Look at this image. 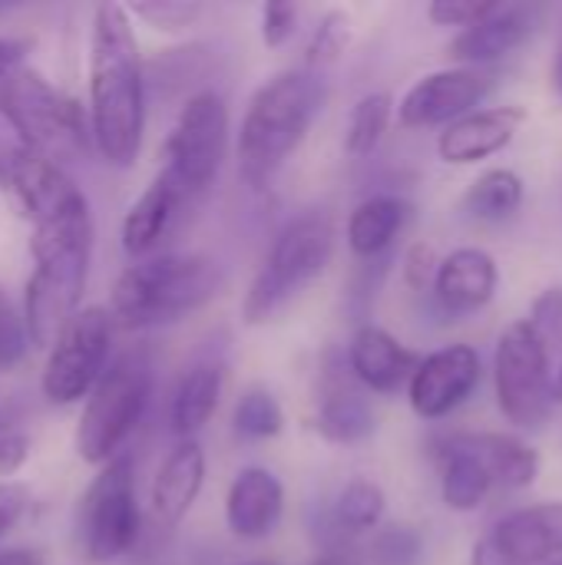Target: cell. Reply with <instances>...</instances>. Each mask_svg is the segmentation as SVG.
I'll list each match as a JSON object with an SVG mask.
<instances>
[{"label":"cell","mask_w":562,"mask_h":565,"mask_svg":"<svg viewBox=\"0 0 562 565\" xmlns=\"http://www.w3.org/2000/svg\"><path fill=\"white\" fill-rule=\"evenodd\" d=\"M86 126L89 149L106 166H136L146 136V70L126 3L93 7Z\"/></svg>","instance_id":"1"},{"label":"cell","mask_w":562,"mask_h":565,"mask_svg":"<svg viewBox=\"0 0 562 565\" xmlns=\"http://www.w3.org/2000/svg\"><path fill=\"white\" fill-rule=\"evenodd\" d=\"M93 242L96 225L83 189L53 215L33 225V271L23 291V331L33 348L46 351L63 324L79 311L93 262Z\"/></svg>","instance_id":"2"},{"label":"cell","mask_w":562,"mask_h":565,"mask_svg":"<svg viewBox=\"0 0 562 565\" xmlns=\"http://www.w3.org/2000/svg\"><path fill=\"white\" fill-rule=\"evenodd\" d=\"M325 106V83L311 70H282L265 79L242 116L235 152L238 175L248 189H265L282 166L301 149Z\"/></svg>","instance_id":"3"},{"label":"cell","mask_w":562,"mask_h":565,"mask_svg":"<svg viewBox=\"0 0 562 565\" xmlns=\"http://www.w3.org/2000/svg\"><path fill=\"white\" fill-rule=\"evenodd\" d=\"M222 285V271L209 255L166 252L142 262H129L113 291L109 315L123 328H159L205 308Z\"/></svg>","instance_id":"4"},{"label":"cell","mask_w":562,"mask_h":565,"mask_svg":"<svg viewBox=\"0 0 562 565\" xmlns=\"http://www.w3.org/2000/svg\"><path fill=\"white\" fill-rule=\"evenodd\" d=\"M335 258V222L321 209H308L295 218H288L262 268L255 271L245 301H242V321L245 324H265L288 298H295L305 285L325 275V268Z\"/></svg>","instance_id":"5"},{"label":"cell","mask_w":562,"mask_h":565,"mask_svg":"<svg viewBox=\"0 0 562 565\" xmlns=\"http://www.w3.org/2000/svg\"><path fill=\"white\" fill-rule=\"evenodd\" d=\"M0 119L26 149L56 166L89 149L83 106L26 63L0 83Z\"/></svg>","instance_id":"6"},{"label":"cell","mask_w":562,"mask_h":565,"mask_svg":"<svg viewBox=\"0 0 562 565\" xmlns=\"http://www.w3.org/2000/svg\"><path fill=\"white\" fill-rule=\"evenodd\" d=\"M152 397V364L142 351H126L106 364L103 377L86 394L73 447L89 467H103L123 454Z\"/></svg>","instance_id":"7"},{"label":"cell","mask_w":562,"mask_h":565,"mask_svg":"<svg viewBox=\"0 0 562 565\" xmlns=\"http://www.w3.org/2000/svg\"><path fill=\"white\" fill-rule=\"evenodd\" d=\"M225 152H229V103L219 89H199L182 103L162 142L166 166L159 172L182 192V199H192L202 195L219 179Z\"/></svg>","instance_id":"8"},{"label":"cell","mask_w":562,"mask_h":565,"mask_svg":"<svg viewBox=\"0 0 562 565\" xmlns=\"http://www.w3.org/2000/svg\"><path fill=\"white\" fill-rule=\"evenodd\" d=\"M76 526L83 553L93 563H116L139 543L142 513L136 500V463L126 450L96 470L79 497Z\"/></svg>","instance_id":"9"},{"label":"cell","mask_w":562,"mask_h":565,"mask_svg":"<svg viewBox=\"0 0 562 565\" xmlns=\"http://www.w3.org/2000/svg\"><path fill=\"white\" fill-rule=\"evenodd\" d=\"M494 384L500 414L520 430H540L553 414V351L527 321H513L494 358Z\"/></svg>","instance_id":"10"},{"label":"cell","mask_w":562,"mask_h":565,"mask_svg":"<svg viewBox=\"0 0 562 565\" xmlns=\"http://www.w3.org/2000/svg\"><path fill=\"white\" fill-rule=\"evenodd\" d=\"M113 328L116 321L103 305H86L63 324L56 341L46 348V364L40 374V391L50 404L70 407L86 401L109 364Z\"/></svg>","instance_id":"11"},{"label":"cell","mask_w":562,"mask_h":565,"mask_svg":"<svg viewBox=\"0 0 562 565\" xmlns=\"http://www.w3.org/2000/svg\"><path fill=\"white\" fill-rule=\"evenodd\" d=\"M562 559V500L500 516L470 550V565H550Z\"/></svg>","instance_id":"12"},{"label":"cell","mask_w":562,"mask_h":565,"mask_svg":"<svg viewBox=\"0 0 562 565\" xmlns=\"http://www.w3.org/2000/svg\"><path fill=\"white\" fill-rule=\"evenodd\" d=\"M494 73L480 66H450L421 76L397 106V122L404 129L450 126L460 116L474 113L480 99L494 89Z\"/></svg>","instance_id":"13"},{"label":"cell","mask_w":562,"mask_h":565,"mask_svg":"<svg viewBox=\"0 0 562 565\" xmlns=\"http://www.w3.org/2000/svg\"><path fill=\"white\" fill-rule=\"evenodd\" d=\"M484 374V361L470 344H447L421 358L407 381V404L421 420H444L464 407Z\"/></svg>","instance_id":"14"},{"label":"cell","mask_w":562,"mask_h":565,"mask_svg":"<svg viewBox=\"0 0 562 565\" xmlns=\"http://www.w3.org/2000/svg\"><path fill=\"white\" fill-rule=\"evenodd\" d=\"M537 7L533 3H497L484 20L457 30V36L447 46V56L457 66H480L497 63L510 56L517 46H523L537 30Z\"/></svg>","instance_id":"15"},{"label":"cell","mask_w":562,"mask_h":565,"mask_svg":"<svg viewBox=\"0 0 562 565\" xmlns=\"http://www.w3.org/2000/svg\"><path fill=\"white\" fill-rule=\"evenodd\" d=\"M285 516V483L268 467H245L225 490V526L235 540L262 543Z\"/></svg>","instance_id":"16"},{"label":"cell","mask_w":562,"mask_h":565,"mask_svg":"<svg viewBox=\"0 0 562 565\" xmlns=\"http://www.w3.org/2000/svg\"><path fill=\"white\" fill-rule=\"evenodd\" d=\"M527 122L523 106H487L444 126L437 136V156L447 166H470L503 152Z\"/></svg>","instance_id":"17"},{"label":"cell","mask_w":562,"mask_h":565,"mask_svg":"<svg viewBox=\"0 0 562 565\" xmlns=\"http://www.w3.org/2000/svg\"><path fill=\"white\" fill-rule=\"evenodd\" d=\"M348 371L371 394H397L407 387L421 358L381 324H361L348 341Z\"/></svg>","instance_id":"18"},{"label":"cell","mask_w":562,"mask_h":565,"mask_svg":"<svg viewBox=\"0 0 562 565\" xmlns=\"http://www.w3.org/2000/svg\"><path fill=\"white\" fill-rule=\"evenodd\" d=\"M431 288L447 315H474L497 298L500 265L484 248H454L441 258Z\"/></svg>","instance_id":"19"},{"label":"cell","mask_w":562,"mask_h":565,"mask_svg":"<svg viewBox=\"0 0 562 565\" xmlns=\"http://www.w3.org/2000/svg\"><path fill=\"white\" fill-rule=\"evenodd\" d=\"M205 487V450L199 440H176L152 477L149 503L162 526H179Z\"/></svg>","instance_id":"20"},{"label":"cell","mask_w":562,"mask_h":565,"mask_svg":"<svg viewBox=\"0 0 562 565\" xmlns=\"http://www.w3.org/2000/svg\"><path fill=\"white\" fill-rule=\"evenodd\" d=\"M497 490L480 434L450 437L441 450V497L454 513H474Z\"/></svg>","instance_id":"21"},{"label":"cell","mask_w":562,"mask_h":565,"mask_svg":"<svg viewBox=\"0 0 562 565\" xmlns=\"http://www.w3.org/2000/svg\"><path fill=\"white\" fill-rule=\"evenodd\" d=\"M182 202H185L182 192L162 172L139 192V199L126 209L123 225H119V245L129 262L159 255V245L169 235Z\"/></svg>","instance_id":"22"},{"label":"cell","mask_w":562,"mask_h":565,"mask_svg":"<svg viewBox=\"0 0 562 565\" xmlns=\"http://www.w3.org/2000/svg\"><path fill=\"white\" fill-rule=\"evenodd\" d=\"M3 192H10L17 209H20V215L36 225L46 215H53L63 202H70L79 192V185L66 175L63 166H56L46 156H40V152L23 146V152L13 162V172H10V182H7Z\"/></svg>","instance_id":"23"},{"label":"cell","mask_w":562,"mask_h":565,"mask_svg":"<svg viewBox=\"0 0 562 565\" xmlns=\"http://www.w3.org/2000/svg\"><path fill=\"white\" fill-rule=\"evenodd\" d=\"M222 387H225V367L215 361H202L192 364L169 404V427L176 434V440H195V434L215 417L219 401H222Z\"/></svg>","instance_id":"24"},{"label":"cell","mask_w":562,"mask_h":565,"mask_svg":"<svg viewBox=\"0 0 562 565\" xmlns=\"http://www.w3.org/2000/svg\"><path fill=\"white\" fill-rule=\"evenodd\" d=\"M315 430L328 444L351 447V444L368 440L378 430V417H374L368 397H361L354 387H348L344 381H328L318 397Z\"/></svg>","instance_id":"25"},{"label":"cell","mask_w":562,"mask_h":565,"mask_svg":"<svg viewBox=\"0 0 562 565\" xmlns=\"http://www.w3.org/2000/svg\"><path fill=\"white\" fill-rule=\"evenodd\" d=\"M411 205L401 195H371L348 215V248L358 258H378L384 255L401 228L407 225Z\"/></svg>","instance_id":"26"},{"label":"cell","mask_w":562,"mask_h":565,"mask_svg":"<svg viewBox=\"0 0 562 565\" xmlns=\"http://www.w3.org/2000/svg\"><path fill=\"white\" fill-rule=\"evenodd\" d=\"M523 179L513 169H487L477 175L464 195V212L477 222H507L523 205Z\"/></svg>","instance_id":"27"},{"label":"cell","mask_w":562,"mask_h":565,"mask_svg":"<svg viewBox=\"0 0 562 565\" xmlns=\"http://www.w3.org/2000/svg\"><path fill=\"white\" fill-rule=\"evenodd\" d=\"M384 510H388L384 490L368 477H354L341 487L335 510H331V520L344 536H364V533L381 526Z\"/></svg>","instance_id":"28"},{"label":"cell","mask_w":562,"mask_h":565,"mask_svg":"<svg viewBox=\"0 0 562 565\" xmlns=\"http://www.w3.org/2000/svg\"><path fill=\"white\" fill-rule=\"evenodd\" d=\"M394 119V99L391 93H364L354 106H351V116H348V126H344V152L354 156V159H368L381 139L388 136V126Z\"/></svg>","instance_id":"29"},{"label":"cell","mask_w":562,"mask_h":565,"mask_svg":"<svg viewBox=\"0 0 562 565\" xmlns=\"http://www.w3.org/2000/svg\"><path fill=\"white\" fill-rule=\"evenodd\" d=\"M232 427L245 440H275L285 430V411L268 387H248L235 401Z\"/></svg>","instance_id":"30"},{"label":"cell","mask_w":562,"mask_h":565,"mask_svg":"<svg viewBox=\"0 0 562 565\" xmlns=\"http://www.w3.org/2000/svg\"><path fill=\"white\" fill-rule=\"evenodd\" d=\"M354 36V23L344 10H328L318 26L311 30V40L305 46V70L318 73L331 63H338L344 56V50L351 46Z\"/></svg>","instance_id":"31"},{"label":"cell","mask_w":562,"mask_h":565,"mask_svg":"<svg viewBox=\"0 0 562 565\" xmlns=\"http://www.w3.org/2000/svg\"><path fill=\"white\" fill-rule=\"evenodd\" d=\"M126 10H129V17H136L162 33L189 30L205 13V7L195 0H142V3H129Z\"/></svg>","instance_id":"32"},{"label":"cell","mask_w":562,"mask_h":565,"mask_svg":"<svg viewBox=\"0 0 562 565\" xmlns=\"http://www.w3.org/2000/svg\"><path fill=\"white\" fill-rule=\"evenodd\" d=\"M523 321L556 354L562 344V285H550L547 291H540L537 301L530 305V315Z\"/></svg>","instance_id":"33"},{"label":"cell","mask_w":562,"mask_h":565,"mask_svg":"<svg viewBox=\"0 0 562 565\" xmlns=\"http://www.w3.org/2000/svg\"><path fill=\"white\" fill-rule=\"evenodd\" d=\"M26 331H23V318L13 311V305L7 301L3 288H0V371H10L23 361L26 354Z\"/></svg>","instance_id":"34"},{"label":"cell","mask_w":562,"mask_h":565,"mask_svg":"<svg viewBox=\"0 0 562 565\" xmlns=\"http://www.w3.org/2000/svg\"><path fill=\"white\" fill-rule=\"evenodd\" d=\"M298 30V7L295 3H265L258 13V33L268 50H282Z\"/></svg>","instance_id":"35"},{"label":"cell","mask_w":562,"mask_h":565,"mask_svg":"<svg viewBox=\"0 0 562 565\" xmlns=\"http://www.w3.org/2000/svg\"><path fill=\"white\" fill-rule=\"evenodd\" d=\"M500 0H434L427 7V17L431 23L437 26H470L477 20H484Z\"/></svg>","instance_id":"36"},{"label":"cell","mask_w":562,"mask_h":565,"mask_svg":"<svg viewBox=\"0 0 562 565\" xmlns=\"http://www.w3.org/2000/svg\"><path fill=\"white\" fill-rule=\"evenodd\" d=\"M30 510V490L20 480H0V543L13 533V526Z\"/></svg>","instance_id":"37"},{"label":"cell","mask_w":562,"mask_h":565,"mask_svg":"<svg viewBox=\"0 0 562 565\" xmlns=\"http://www.w3.org/2000/svg\"><path fill=\"white\" fill-rule=\"evenodd\" d=\"M30 457V437L0 417V477H13Z\"/></svg>","instance_id":"38"},{"label":"cell","mask_w":562,"mask_h":565,"mask_svg":"<svg viewBox=\"0 0 562 565\" xmlns=\"http://www.w3.org/2000/svg\"><path fill=\"white\" fill-rule=\"evenodd\" d=\"M374 553H378V563L381 565L414 563V559H417V536L407 533V530H388V533L378 540Z\"/></svg>","instance_id":"39"},{"label":"cell","mask_w":562,"mask_h":565,"mask_svg":"<svg viewBox=\"0 0 562 565\" xmlns=\"http://www.w3.org/2000/svg\"><path fill=\"white\" fill-rule=\"evenodd\" d=\"M441 258L434 255L431 245H414L407 252V265H404V275H407V285L411 288H427L434 281V271H437Z\"/></svg>","instance_id":"40"},{"label":"cell","mask_w":562,"mask_h":565,"mask_svg":"<svg viewBox=\"0 0 562 565\" xmlns=\"http://www.w3.org/2000/svg\"><path fill=\"white\" fill-rule=\"evenodd\" d=\"M23 152V142L13 136V129L0 119V189H7L10 182V172H13V162L20 159Z\"/></svg>","instance_id":"41"},{"label":"cell","mask_w":562,"mask_h":565,"mask_svg":"<svg viewBox=\"0 0 562 565\" xmlns=\"http://www.w3.org/2000/svg\"><path fill=\"white\" fill-rule=\"evenodd\" d=\"M30 43L26 40H17V36H0V83L23 66V56H26Z\"/></svg>","instance_id":"42"},{"label":"cell","mask_w":562,"mask_h":565,"mask_svg":"<svg viewBox=\"0 0 562 565\" xmlns=\"http://www.w3.org/2000/svg\"><path fill=\"white\" fill-rule=\"evenodd\" d=\"M0 565H43V559L36 550L13 546V550H0Z\"/></svg>","instance_id":"43"},{"label":"cell","mask_w":562,"mask_h":565,"mask_svg":"<svg viewBox=\"0 0 562 565\" xmlns=\"http://www.w3.org/2000/svg\"><path fill=\"white\" fill-rule=\"evenodd\" d=\"M550 79H553V89H556V96L562 99V30H560V40H556V53H553V70H550Z\"/></svg>","instance_id":"44"},{"label":"cell","mask_w":562,"mask_h":565,"mask_svg":"<svg viewBox=\"0 0 562 565\" xmlns=\"http://www.w3.org/2000/svg\"><path fill=\"white\" fill-rule=\"evenodd\" d=\"M311 565H361L354 556H344V553H328V556H318Z\"/></svg>","instance_id":"45"},{"label":"cell","mask_w":562,"mask_h":565,"mask_svg":"<svg viewBox=\"0 0 562 565\" xmlns=\"http://www.w3.org/2000/svg\"><path fill=\"white\" fill-rule=\"evenodd\" d=\"M553 401L562 404V344H560V361L553 367Z\"/></svg>","instance_id":"46"},{"label":"cell","mask_w":562,"mask_h":565,"mask_svg":"<svg viewBox=\"0 0 562 565\" xmlns=\"http://www.w3.org/2000/svg\"><path fill=\"white\" fill-rule=\"evenodd\" d=\"M238 565H278L275 559H248V563H238Z\"/></svg>","instance_id":"47"},{"label":"cell","mask_w":562,"mask_h":565,"mask_svg":"<svg viewBox=\"0 0 562 565\" xmlns=\"http://www.w3.org/2000/svg\"><path fill=\"white\" fill-rule=\"evenodd\" d=\"M7 10H10V7H7V3H0V13H7Z\"/></svg>","instance_id":"48"},{"label":"cell","mask_w":562,"mask_h":565,"mask_svg":"<svg viewBox=\"0 0 562 565\" xmlns=\"http://www.w3.org/2000/svg\"><path fill=\"white\" fill-rule=\"evenodd\" d=\"M550 565H562V559H556V563H550Z\"/></svg>","instance_id":"49"}]
</instances>
